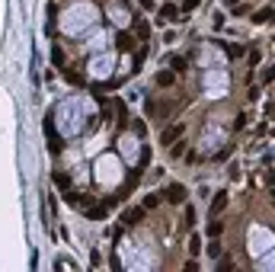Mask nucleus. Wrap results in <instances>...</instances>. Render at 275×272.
Masks as SVG:
<instances>
[{
    "instance_id": "1",
    "label": "nucleus",
    "mask_w": 275,
    "mask_h": 272,
    "mask_svg": "<svg viewBox=\"0 0 275 272\" xmlns=\"http://www.w3.org/2000/svg\"><path fill=\"white\" fill-rule=\"evenodd\" d=\"M93 119H96V103H93L86 93H74V96L61 99V103L55 106V115H51V122H55L58 132H61V138H77V135H83Z\"/></svg>"
},
{
    "instance_id": "2",
    "label": "nucleus",
    "mask_w": 275,
    "mask_h": 272,
    "mask_svg": "<svg viewBox=\"0 0 275 272\" xmlns=\"http://www.w3.org/2000/svg\"><path fill=\"white\" fill-rule=\"evenodd\" d=\"M99 26V6L93 0H77L61 13V32L64 36H86Z\"/></svg>"
},
{
    "instance_id": "3",
    "label": "nucleus",
    "mask_w": 275,
    "mask_h": 272,
    "mask_svg": "<svg viewBox=\"0 0 275 272\" xmlns=\"http://www.w3.org/2000/svg\"><path fill=\"white\" fill-rule=\"evenodd\" d=\"M93 170H96V182L99 186H106V189H112V186H118L122 182V176H125V170H122V157H116V154H99V160L93 163Z\"/></svg>"
},
{
    "instance_id": "4",
    "label": "nucleus",
    "mask_w": 275,
    "mask_h": 272,
    "mask_svg": "<svg viewBox=\"0 0 275 272\" xmlns=\"http://www.w3.org/2000/svg\"><path fill=\"white\" fill-rule=\"evenodd\" d=\"M202 84H205V96H211V99H224L227 90H231V74H227L224 67H205Z\"/></svg>"
},
{
    "instance_id": "5",
    "label": "nucleus",
    "mask_w": 275,
    "mask_h": 272,
    "mask_svg": "<svg viewBox=\"0 0 275 272\" xmlns=\"http://www.w3.org/2000/svg\"><path fill=\"white\" fill-rule=\"evenodd\" d=\"M86 71H90L93 80H109L112 74H116V54L112 51H93Z\"/></svg>"
},
{
    "instance_id": "6",
    "label": "nucleus",
    "mask_w": 275,
    "mask_h": 272,
    "mask_svg": "<svg viewBox=\"0 0 275 272\" xmlns=\"http://www.w3.org/2000/svg\"><path fill=\"white\" fill-rule=\"evenodd\" d=\"M246 247H250L253 256L266 253V250H272V230L263 227V224H253L250 230H246Z\"/></svg>"
},
{
    "instance_id": "7",
    "label": "nucleus",
    "mask_w": 275,
    "mask_h": 272,
    "mask_svg": "<svg viewBox=\"0 0 275 272\" xmlns=\"http://www.w3.org/2000/svg\"><path fill=\"white\" fill-rule=\"evenodd\" d=\"M224 141H227V128L221 125L218 119H211V122L205 125V135H202V151H205V154H211L214 147H221Z\"/></svg>"
},
{
    "instance_id": "8",
    "label": "nucleus",
    "mask_w": 275,
    "mask_h": 272,
    "mask_svg": "<svg viewBox=\"0 0 275 272\" xmlns=\"http://www.w3.org/2000/svg\"><path fill=\"white\" fill-rule=\"evenodd\" d=\"M118 151H122V157L128 160V163H138V157H141L138 135H122V138H118Z\"/></svg>"
},
{
    "instance_id": "9",
    "label": "nucleus",
    "mask_w": 275,
    "mask_h": 272,
    "mask_svg": "<svg viewBox=\"0 0 275 272\" xmlns=\"http://www.w3.org/2000/svg\"><path fill=\"white\" fill-rule=\"evenodd\" d=\"M106 16H109V23L116 26V29H128V23H131V13L125 10L122 3H112L109 10H106Z\"/></svg>"
},
{
    "instance_id": "10",
    "label": "nucleus",
    "mask_w": 275,
    "mask_h": 272,
    "mask_svg": "<svg viewBox=\"0 0 275 272\" xmlns=\"http://www.w3.org/2000/svg\"><path fill=\"white\" fill-rule=\"evenodd\" d=\"M183 132H186V125H183V122H176V125H170V128H166L163 135H160V144H173V141H179V135H183Z\"/></svg>"
},
{
    "instance_id": "11",
    "label": "nucleus",
    "mask_w": 275,
    "mask_h": 272,
    "mask_svg": "<svg viewBox=\"0 0 275 272\" xmlns=\"http://www.w3.org/2000/svg\"><path fill=\"white\" fill-rule=\"evenodd\" d=\"M106 45H109V36H106V32H96V36L86 42V48L90 51H106Z\"/></svg>"
},
{
    "instance_id": "12",
    "label": "nucleus",
    "mask_w": 275,
    "mask_h": 272,
    "mask_svg": "<svg viewBox=\"0 0 275 272\" xmlns=\"http://www.w3.org/2000/svg\"><path fill=\"white\" fill-rule=\"evenodd\" d=\"M205 67H224V58H221V51L205 48Z\"/></svg>"
},
{
    "instance_id": "13",
    "label": "nucleus",
    "mask_w": 275,
    "mask_h": 272,
    "mask_svg": "<svg viewBox=\"0 0 275 272\" xmlns=\"http://www.w3.org/2000/svg\"><path fill=\"white\" fill-rule=\"evenodd\" d=\"M122 221H125V224H138V221H144V208H128V212L122 215Z\"/></svg>"
},
{
    "instance_id": "14",
    "label": "nucleus",
    "mask_w": 275,
    "mask_h": 272,
    "mask_svg": "<svg viewBox=\"0 0 275 272\" xmlns=\"http://www.w3.org/2000/svg\"><path fill=\"white\" fill-rule=\"evenodd\" d=\"M166 199H170V202H183L186 199V189L179 186V182H173V186L166 189Z\"/></svg>"
},
{
    "instance_id": "15",
    "label": "nucleus",
    "mask_w": 275,
    "mask_h": 272,
    "mask_svg": "<svg viewBox=\"0 0 275 272\" xmlns=\"http://www.w3.org/2000/svg\"><path fill=\"white\" fill-rule=\"evenodd\" d=\"M224 205H227V192H218V199H214V202H211V218H214V215H221V212H224Z\"/></svg>"
},
{
    "instance_id": "16",
    "label": "nucleus",
    "mask_w": 275,
    "mask_h": 272,
    "mask_svg": "<svg viewBox=\"0 0 275 272\" xmlns=\"http://www.w3.org/2000/svg\"><path fill=\"white\" fill-rule=\"evenodd\" d=\"M176 13H179V10H176V6H170V3H166V6H163V10H160V23H163V19H179V16H176Z\"/></svg>"
},
{
    "instance_id": "17",
    "label": "nucleus",
    "mask_w": 275,
    "mask_h": 272,
    "mask_svg": "<svg viewBox=\"0 0 275 272\" xmlns=\"http://www.w3.org/2000/svg\"><path fill=\"white\" fill-rule=\"evenodd\" d=\"M253 19H256V23H269V19H272V6H263V10H256V16H253Z\"/></svg>"
},
{
    "instance_id": "18",
    "label": "nucleus",
    "mask_w": 275,
    "mask_h": 272,
    "mask_svg": "<svg viewBox=\"0 0 275 272\" xmlns=\"http://www.w3.org/2000/svg\"><path fill=\"white\" fill-rule=\"evenodd\" d=\"M173 80H176V77H173V71H160V74H157V84H160V87H170Z\"/></svg>"
},
{
    "instance_id": "19",
    "label": "nucleus",
    "mask_w": 275,
    "mask_h": 272,
    "mask_svg": "<svg viewBox=\"0 0 275 272\" xmlns=\"http://www.w3.org/2000/svg\"><path fill=\"white\" fill-rule=\"evenodd\" d=\"M55 186H58V189H68V186H71V176H68V173H55Z\"/></svg>"
},
{
    "instance_id": "20",
    "label": "nucleus",
    "mask_w": 275,
    "mask_h": 272,
    "mask_svg": "<svg viewBox=\"0 0 275 272\" xmlns=\"http://www.w3.org/2000/svg\"><path fill=\"white\" fill-rule=\"evenodd\" d=\"M221 230H224V224H221V221H214V218H211V224H208V237H218Z\"/></svg>"
},
{
    "instance_id": "21",
    "label": "nucleus",
    "mask_w": 275,
    "mask_h": 272,
    "mask_svg": "<svg viewBox=\"0 0 275 272\" xmlns=\"http://www.w3.org/2000/svg\"><path fill=\"white\" fill-rule=\"evenodd\" d=\"M208 256H211V260H218V256H221V243H218V237H214L211 247H208Z\"/></svg>"
},
{
    "instance_id": "22",
    "label": "nucleus",
    "mask_w": 275,
    "mask_h": 272,
    "mask_svg": "<svg viewBox=\"0 0 275 272\" xmlns=\"http://www.w3.org/2000/svg\"><path fill=\"white\" fill-rule=\"evenodd\" d=\"M157 205H160V195H157V192H151V195L144 199V208H157Z\"/></svg>"
},
{
    "instance_id": "23",
    "label": "nucleus",
    "mask_w": 275,
    "mask_h": 272,
    "mask_svg": "<svg viewBox=\"0 0 275 272\" xmlns=\"http://www.w3.org/2000/svg\"><path fill=\"white\" fill-rule=\"evenodd\" d=\"M51 61H55L58 67H64V54H61V48H51Z\"/></svg>"
},
{
    "instance_id": "24",
    "label": "nucleus",
    "mask_w": 275,
    "mask_h": 272,
    "mask_svg": "<svg viewBox=\"0 0 275 272\" xmlns=\"http://www.w3.org/2000/svg\"><path fill=\"white\" fill-rule=\"evenodd\" d=\"M173 71H186V58H179V54H176V58H173Z\"/></svg>"
},
{
    "instance_id": "25",
    "label": "nucleus",
    "mask_w": 275,
    "mask_h": 272,
    "mask_svg": "<svg viewBox=\"0 0 275 272\" xmlns=\"http://www.w3.org/2000/svg\"><path fill=\"white\" fill-rule=\"evenodd\" d=\"M118 45H122V48H131V45H135V42H131V39H128V36H125V32H122V36H118Z\"/></svg>"
},
{
    "instance_id": "26",
    "label": "nucleus",
    "mask_w": 275,
    "mask_h": 272,
    "mask_svg": "<svg viewBox=\"0 0 275 272\" xmlns=\"http://www.w3.org/2000/svg\"><path fill=\"white\" fill-rule=\"evenodd\" d=\"M106 215V208H90V212H86V218H103Z\"/></svg>"
},
{
    "instance_id": "27",
    "label": "nucleus",
    "mask_w": 275,
    "mask_h": 272,
    "mask_svg": "<svg viewBox=\"0 0 275 272\" xmlns=\"http://www.w3.org/2000/svg\"><path fill=\"white\" fill-rule=\"evenodd\" d=\"M186 224H196V212H192V205L186 208Z\"/></svg>"
},
{
    "instance_id": "28",
    "label": "nucleus",
    "mask_w": 275,
    "mask_h": 272,
    "mask_svg": "<svg viewBox=\"0 0 275 272\" xmlns=\"http://www.w3.org/2000/svg\"><path fill=\"white\" fill-rule=\"evenodd\" d=\"M138 3H141V6H147V10H151V6H154V0H138Z\"/></svg>"
},
{
    "instance_id": "29",
    "label": "nucleus",
    "mask_w": 275,
    "mask_h": 272,
    "mask_svg": "<svg viewBox=\"0 0 275 272\" xmlns=\"http://www.w3.org/2000/svg\"><path fill=\"white\" fill-rule=\"evenodd\" d=\"M227 3H234V0H227Z\"/></svg>"
}]
</instances>
